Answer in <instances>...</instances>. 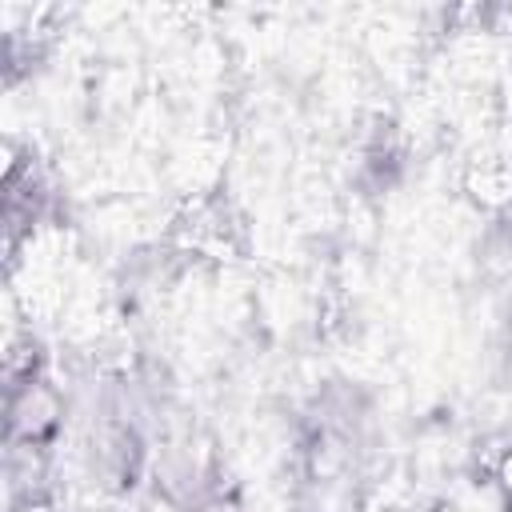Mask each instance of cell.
Wrapping results in <instances>:
<instances>
[{
  "label": "cell",
  "instance_id": "obj_1",
  "mask_svg": "<svg viewBox=\"0 0 512 512\" xmlns=\"http://www.w3.org/2000/svg\"><path fill=\"white\" fill-rule=\"evenodd\" d=\"M56 428H60V396L40 376L28 372L8 392V444H12V452L44 448L56 436Z\"/></svg>",
  "mask_w": 512,
  "mask_h": 512
}]
</instances>
